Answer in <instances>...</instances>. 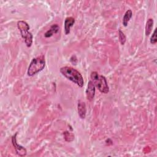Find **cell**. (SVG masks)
I'll use <instances>...</instances> for the list:
<instances>
[{
    "label": "cell",
    "instance_id": "cell-1",
    "mask_svg": "<svg viewBox=\"0 0 157 157\" xmlns=\"http://www.w3.org/2000/svg\"><path fill=\"white\" fill-rule=\"evenodd\" d=\"M59 71L64 77L76 84L78 87H83L84 85L83 78L77 70L70 66H64L60 68Z\"/></svg>",
    "mask_w": 157,
    "mask_h": 157
},
{
    "label": "cell",
    "instance_id": "cell-2",
    "mask_svg": "<svg viewBox=\"0 0 157 157\" xmlns=\"http://www.w3.org/2000/svg\"><path fill=\"white\" fill-rule=\"evenodd\" d=\"M45 66V59L44 55H40L34 58L28 67V75L33 76L42 71Z\"/></svg>",
    "mask_w": 157,
    "mask_h": 157
},
{
    "label": "cell",
    "instance_id": "cell-3",
    "mask_svg": "<svg viewBox=\"0 0 157 157\" xmlns=\"http://www.w3.org/2000/svg\"><path fill=\"white\" fill-rule=\"evenodd\" d=\"M91 80L96 86L100 92L107 94L109 91V87L107 84L106 78L102 75H99L97 72L93 71L91 73Z\"/></svg>",
    "mask_w": 157,
    "mask_h": 157
},
{
    "label": "cell",
    "instance_id": "cell-4",
    "mask_svg": "<svg viewBox=\"0 0 157 157\" xmlns=\"http://www.w3.org/2000/svg\"><path fill=\"white\" fill-rule=\"evenodd\" d=\"M17 27L20 32L21 37L25 40L26 46L30 47L33 44V34L29 32V25L23 20H20L17 22Z\"/></svg>",
    "mask_w": 157,
    "mask_h": 157
},
{
    "label": "cell",
    "instance_id": "cell-5",
    "mask_svg": "<svg viewBox=\"0 0 157 157\" xmlns=\"http://www.w3.org/2000/svg\"><path fill=\"white\" fill-rule=\"evenodd\" d=\"M17 132L15 133V135H13L12 137V145L15 148V150L17 153V154L20 156H24L26 155L27 153V151L26 149L23 147V146L19 145L17 143Z\"/></svg>",
    "mask_w": 157,
    "mask_h": 157
},
{
    "label": "cell",
    "instance_id": "cell-6",
    "mask_svg": "<svg viewBox=\"0 0 157 157\" xmlns=\"http://www.w3.org/2000/svg\"><path fill=\"white\" fill-rule=\"evenodd\" d=\"M95 94V86L91 80L88 82L87 88L86 90V96L88 101H92Z\"/></svg>",
    "mask_w": 157,
    "mask_h": 157
},
{
    "label": "cell",
    "instance_id": "cell-7",
    "mask_svg": "<svg viewBox=\"0 0 157 157\" xmlns=\"http://www.w3.org/2000/svg\"><path fill=\"white\" fill-rule=\"evenodd\" d=\"M75 23V19L72 17H67L64 20V33L66 35H67L70 33L71 28L73 26Z\"/></svg>",
    "mask_w": 157,
    "mask_h": 157
},
{
    "label": "cell",
    "instance_id": "cell-8",
    "mask_svg": "<svg viewBox=\"0 0 157 157\" xmlns=\"http://www.w3.org/2000/svg\"><path fill=\"white\" fill-rule=\"evenodd\" d=\"M77 111L78 116L81 119H84L86 117V104L84 102L79 101L77 104Z\"/></svg>",
    "mask_w": 157,
    "mask_h": 157
},
{
    "label": "cell",
    "instance_id": "cell-9",
    "mask_svg": "<svg viewBox=\"0 0 157 157\" xmlns=\"http://www.w3.org/2000/svg\"><path fill=\"white\" fill-rule=\"evenodd\" d=\"M59 30V26L58 24H53L52 25L50 29L47 30L45 34H44V37L46 38H49L53 36L54 34H56L58 33Z\"/></svg>",
    "mask_w": 157,
    "mask_h": 157
},
{
    "label": "cell",
    "instance_id": "cell-10",
    "mask_svg": "<svg viewBox=\"0 0 157 157\" xmlns=\"http://www.w3.org/2000/svg\"><path fill=\"white\" fill-rule=\"evenodd\" d=\"M132 16V12L131 10L129 9L125 12V13L123 17V21H122V23H123V25L124 26H128V24L130 19L131 18Z\"/></svg>",
    "mask_w": 157,
    "mask_h": 157
},
{
    "label": "cell",
    "instance_id": "cell-11",
    "mask_svg": "<svg viewBox=\"0 0 157 157\" xmlns=\"http://www.w3.org/2000/svg\"><path fill=\"white\" fill-rule=\"evenodd\" d=\"M153 26V18H148L147 21L145 25V35L147 36H149L151 32Z\"/></svg>",
    "mask_w": 157,
    "mask_h": 157
},
{
    "label": "cell",
    "instance_id": "cell-12",
    "mask_svg": "<svg viewBox=\"0 0 157 157\" xmlns=\"http://www.w3.org/2000/svg\"><path fill=\"white\" fill-rule=\"evenodd\" d=\"M63 135H64V139L67 142H71L74 139V135L72 133H70L68 131H65L64 132Z\"/></svg>",
    "mask_w": 157,
    "mask_h": 157
},
{
    "label": "cell",
    "instance_id": "cell-13",
    "mask_svg": "<svg viewBox=\"0 0 157 157\" xmlns=\"http://www.w3.org/2000/svg\"><path fill=\"white\" fill-rule=\"evenodd\" d=\"M118 38H119V40H120L121 44L124 45L126 40V36L123 33V31H121L120 29L118 30Z\"/></svg>",
    "mask_w": 157,
    "mask_h": 157
},
{
    "label": "cell",
    "instance_id": "cell-14",
    "mask_svg": "<svg viewBox=\"0 0 157 157\" xmlns=\"http://www.w3.org/2000/svg\"><path fill=\"white\" fill-rule=\"evenodd\" d=\"M156 28L155 29L151 37H150V43L151 44H155L157 42V37H156Z\"/></svg>",
    "mask_w": 157,
    "mask_h": 157
}]
</instances>
